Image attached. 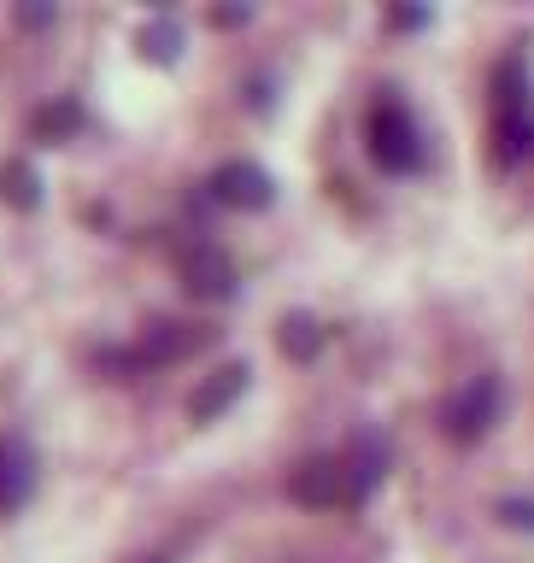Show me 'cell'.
<instances>
[{"label": "cell", "instance_id": "obj_1", "mask_svg": "<svg viewBox=\"0 0 534 563\" xmlns=\"http://www.w3.org/2000/svg\"><path fill=\"white\" fill-rule=\"evenodd\" d=\"M500 405H505V394H500V376H476V382H465L458 394L447 399V411H440V422H447V434L453 440H465V446H476L493 422H500Z\"/></svg>", "mask_w": 534, "mask_h": 563}, {"label": "cell", "instance_id": "obj_2", "mask_svg": "<svg viewBox=\"0 0 534 563\" xmlns=\"http://www.w3.org/2000/svg\"><path fill=\"white\" fill-rule=\"evenodd\" d=\"M370 158H377L388 176H405V170L423 165V141H417L412 112H400V106H377V112H370Z\"/></svg>", "mask_w": 534, "mask_h": 563}, {"label": "cell", "instance_id": "obj_3", "mask_svg": "<svg viewBox=\"0 0 534 563\" xmlns=\"http://www.w3.org/2000/svg\"><path fill=\"white\" fill-rule=\"evenodd\" d=\"M183 288L194 299H229V294H236V264H229L224 246H211V241L188 246V253H183Z\"/></svg>", "mask_w": 534, "mask_h": 563}, {"label": "cell", "instance_id": "obj_4", "mask_svg": "<svg viewBox=\"0 0 534 563\" xmlns=\"http://www.w3.org/2000/svg\"><path fill=\"white\" fill-rule=\"evenodd\" d=\"M271 176H264L253 158H229V165L211 170V200H224V206H236V211H264L271 206Z\"/></svg>", "mask_w": 534, "mask_h": 563}, {"label": "cell", "instance_id": "obj_5", "mask_svg": "<svg viewBox=\"0 0 534 563\" xmlns=\"http://www.w3.org/2000/svg\"><path fill=\"white\" fill-rule=\"evenodd\" d=\"M288 493H294V505H306V510L347 505V464H335V457H306V464L288 475Z\"/></svg>", "mask_w": 534, "mask_h": 563}, {"label": "cell", "instance_id": "obj_6", "mask_svg": "<svg viewBox=\"0 0 534 563\" xmlns=\"http://www.w3.org/2000/svg\"><path fill=\"white\" fill-rule=\"evenodd\" d=\"M247 376H253L247 364H224L218 376H206L200 387H194V399H188V417L194 422H211L218 411H229V405L247 394Z\"/></svg>", "mask_w": 534, "mask_h": 563}, {"label": "cell", "instance_id": "obj_7", "mask_svg": "<svg viewBox=\"0 0 534 563\" xmlns=\"http://www.w3.org/2000/svg\"><path fill=\"white\" fill-rule=\"evenodd\" d=\"M382 470H388V440H382V434H359L352 464H347V505H364L370 493H377Z\"/></svg>", "mask_w": 534, "mask_h": 563}, {"label": "cell", "instance_id": "obj_8", "mask_svg": "<svg viewBox=\"0 0 534 563\" xmlns=\"http://www.w3.org/2000/svg\"><path fill=\"white\" fill-rule=\"evenodd\" d=\"M206 346V329H183V323H153L148 341H141V364H171L183 352Z\"/></svg>", "mask_w": 534, "mask_h": 563}, {"label": "cell", "instance_id": "obj_9", "mask_svg": "<svg viewBox=\"0 0 534 563\" xmlns=\"http://www.w3.org/2000/svg\"><path fill=\"white\" fill-rule=\"evenodd\" d=\"M0 200L18 206V211H35L42 206V176H35L24 158H7V165H0Z\"/></svg>", "mask_w": 534, "mask_h": 563}, {"label": "cell", "instance_id": "obj_10", "mask_svg": "<svg viewBox=\"0 0 534 563\" xmlns=\"http://www.w3.org/2000/svg\"><path fill=\"white\" fill-rule=\"evenodd\" d=\"M30 482H35V470H30V452H24V446H0V510L24 505Z\"/></svg>", "mask_w": 534, "mask_h": 563}, {"label": "cell", "instance_id": "obj_11", "mask_svg": "<svg viewBox=\"0 0 534 563\" xmlns=\"http://www.w3.org/2000/svg\"><path fill=\"white\" fill-rule=\"evenodd\" d=\"M276 341H282V352L288 358H317V346H324V329H317V317H306V311H288L282 317V329H276Z\"/></svg>", "mask_w": 534, "mask_h": 563}, {"label": "cell", "instance_id": "obj_12", "mask_svg": "<svg viewBox=\"0 0 534 563\" xmlns=\"http://www.w3.org/2000/svg\"><path fill=\"white\" fill-rule=\"evenodd\" d=\"M135 42H141V53H148L153 65H171L176 53H183V30H176L171 18H153V24H141Z\"/></svg>", "mask_w": 534, "mask_h": 563}, {"label": "cell", "instance_id": "obj_13", "mask_svg": "<svg viewBox=\"0 0 534 563\" xmlns=\"http://www.w3.org/2000/svg\"><path fill=\"white\" fill-rule=\"evenodd\" d=\"M77 123H83V112L70 100H59V106H42V112H35V135H42V141H65Z\"/></svg>", "mask_w": 534, "mask_h": 563}, {"label": "cell", "instance_id": "obj_14", "mask_svg": "<svg viewBox=\"0 0 534 563\" xmlns=\"http://www.w3.org/2000/svg\"><path fill=\"white\" fill-rule=\"evenodd\" d=\"M394 24L400 30H417V24H429V12H394Z\"/></svg>", "mask_w": 534, "mask_h": 563}]
</instances>
